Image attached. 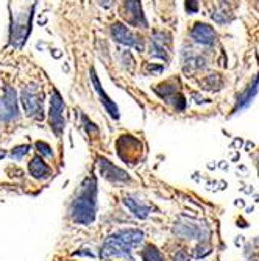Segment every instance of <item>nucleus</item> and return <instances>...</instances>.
<instances>
[{
    "label": "nucleus",
    "mask_w": 259,
    "mask_h": 261,
    "mask_svg": "<svg viewBox=\"0 0 259 261\" xmlns=\"http://www.w3.org/2000/svg\"><path fill=\"white\" fill-rule=\"evenodd\" d=\"M97 211V181L94 177H88L78 188L75 199L70 203L69 215L75 224L91 225L96 219Z\"/></svg>",
    "instance_id": "obj_1"
},
{
    "label": "nucleus",
    "mask_w": 259,
    "mask_h": 261,
    "mask_svg": "<svg viewBox=\"0 0 259 261\" xmlns=\"http://www.w3.org/2000/svg\"><path fill=\"white\" fill-rule=\"evenodd\" d=\"M142 240H144V233L140 230L128 228V230L116 231L105 240L100 250V256L103 259H111V258L131 259L133 249L142 243Z\"/></svg>",
    "instance_id": "obj_2"
},
{
    "label": "nucleus",
    "mask_w": 259,
    "mask_h": 261,
    "mask_svg": "<svg viewBox=\"0 0 259 261\" xmlns=\"http://www.w3.org/2000/svg\"><path fill=\"white\" fill-rule=\"evenodd\" d=\"M20 100H22V105L27 116L35 117V119H39V121L42 119V100H41L39 86L36 83H32L23 88Z\"/></svg>",
    "instance_id": "obj_3"
},
{
    "label": "nucleus",
    "mask_w": 259,
    "mask_h": 261,
    "mask_svg": "<svg viewBox=\"0 0 259 261\" xmlns=\"http://www.w3.org/2000/svg\"><path fill=\"white\" fill-rule=\"evenodd\" d=\"M64 100L58 89H53L50 97V111H49V122L50 128L56 136H61L64 132Z\"/></svg>",
    "instance_id": "obj_4"
},
{
    "label": "nucleus",
    "mask_w": 259,
    "mask_h": 261,
    "mask_svg": "<svg viewBox=\"0 0 259 261\" xmlns=\"http://www.w3.org/2000/svg\"><path fill=\"white\" fill-rule=\"evenodd\" d=\"M153 91L158 94V96L166 100L167 103H170L175 110L183 111L186 108V99L183 94L177 89L175 80H169V82H164L158 86L153 88Z\"/></svg>",
    "instance_id": "obj_5"
},
{
    "label": "nucleus",
    "mask_w": 259,
    "mask_h": 261,
    "mask_svg": "<svg viewBox=\"0 0 259 261\" xmlns=\"http://www.w3.org/2000/svg\"><path fill=\"white\" fill-rule=\"evenodd\" d=\"M17 116H19V107H17L16 89L5 86L4 96L0 99V121L10 122L13 119H17Z\"/></svg>",
    "instance_id": "obj_6"
},
{
    "label": "nucleus",
    "mask_w": 259,
    "mask_h": 261,
    "mask_svg": "<svg viewBox=\"0 0 259 261\" xmlns=\"http://www.w3.org/2000/svg\"><path fill=\"white\" fill-rule=\"evenodd\" d=\"M99 163V171H100V175L103 178H106L108 181L114 183V185H119V183H130L131 181V177L122 171L121 168H117V166H114L109 160H106L105 156H100L97 160Z\"/></svg>",
    "instance_id": "obj_7"
},
{
    "label": "nucleus",
    "mask_w": 259,
    "mask_h": 261,
    "mask_svg": "<svg viewBox=\"0 0 259 261\" xmlns=\"http://www.w3.org/2000/svg\"><path fill=\"white\" fill-rule=\"evenodd\" d=\"M122 16L130 23V25L142 27V29L147 27V19H146V16L142 13V8H140L139 0H124Z\"/></svg>",
    "instance_id": "obj_8"
},
{
    "label": "nucleus",
    "mask_w": 259,
    "mask_h": 261,
    "mask_svg": "<svg viewBox=\"0 0 259 261\" xmlns=\"http://www.w3.org/2000/svg\"><path fill=\"white\" fill-rule=\"evenodd\" d=\"M111 35L114 38L116 42H119L122 45H127V47H137L139 52H142L144 50V42L142 39H139L137 36H134L124 23L121 22H116L112 23V27H111Z\"/></svg>",
    "instance_id": "obj_9"
},
{
    "label": "nucleus",
    "mask_w": 259,
    "mask_h": 261,
    "mask_svg": "<svg viewBox=\"0 0 259 261\" xmlns=\"http://www.w3.org/2000/svg\"><path fill=\"white\" fill-rule=\"evenodd\" d=\"M30 23H32V11L28 14H23L16 19L11 25V45L22 47L30 33Z\"/></svg>",
    "instance_id": "obj_10"
},
{
    "label": "nucleus",
    "mask_w": 259,
    "mask_h": 261,
    "mask_svg": "<svg viewBox=\"0 0 259 261\" xmlns=\"http://www.w3.org/2000/svg\"><path fill=\"white\" fill-rule=\"evenodd\" d=\"M91 82H92L94 89H96L97 94H99L100 102L103 103V107H105L106 111L109 113V116L114 117V119H119V108H117V105L111 100V97L105 92V89H103L102 83L99 82V77H97V74H96V70H94V67H91Z\"/></svg>",
    "instance_id": "obj_11"
},
{
    "label": "nucleus",
    "mask_w": 259,
    "mask_h": 261,
    "mask_svg": "<svg viewBox=\"0 0 259 261\" xmlns=\"http://www.w3.org/2000/svg\"><path fill=\"white\" fill-rule=\"evenodd\" d=\"M191 36L198 44L211 45V44H214V41L217 38V33H216V30L213 27L208 25V23L197 22L195 25L192 27V30H191Z\"/></svg>",
    "instance_id": "obj_12"
},
{
    "label": "nucleus",
    "mask_w": 259,
    "mask_h": 261,
    "mask_svg": "<svg viewBox=\"0 0 259 261\" xmlns=\"http://www.w3.org/2000/svg\"><path fill=\"white\" fill-rule=\"evenodd\" d=\"M169 44H170V38H167L162 32L153 33V38H152V50H150L152 57L161 58L164 61H169V55H167Z\"/></svg>",
    "instance_id": "obj_13"
},
{
    "label": "nucleus",
    "mask_w": 259,
    "mask_h": 261,
    "mask_svg": "<svg viewBox=\"0 0 259 261\" xmlns=\"http://www.w3.org/2000/svg\"><path fill=\"white\" fill-rule=\"evenodd\" d=\"M257 89H259V75H256V79L253 80V83H251V85L241 94V96H239L238 103H236V108H234V113L242 111V110H245L247 107H250L251 102H253V99L256 97Z\"/></svg>",
    "instance_id": "obj_14"
},
{
    "label": "nucleus",
    "mask_w": 259,
    "mask_h": 261,
    "mask_svg": "<svg viewBox=\"0 0 259 261\" xmlns=\"http://www.w3.org/2000/svg\"><path fill=\"white\" fill-rule=\"evenodd\" d=\"M28 172H30L32 177H35L38 180H47L52 175L50 168L47 166V163H44V160L39 155L32 158V161L28 164Z\"/></svg>",
    "instance_id": "obj_15"
},
{
    "label": "nucleus",
    "mask_w": 259,
    "mask_h": 261,
    "mask_svg": "<svg viewBox=\"0 0 259 261\" xmlns=\"http://www.w3.org/2000/svg\"><path fill=\"white\" fill-rule=\"evenodd\" d=\"M124 203L125 206L133 213V215L139 219H146L149 215H150V208L147 205H144L142 202H140L139 199L133 197V196H127L124 199Z\"/></svg>",
    "instance_id": "obj_16"
},
{
    "label": "nucleus",
    "mask_w": 259,
    "mask_h": 261,
    "mask_svg": "<svg viewBox=\"0 0 259 261\" xmlns=\"http://www.w3.org/2000/svg\"><path fill=\"white\" fill-rule=\"evenodd\" d=\"M174 231L184 240H191V238H197L198 233H200V228H197L191 224H180L175 227Z\"/></svg>",
    "instance_id": "obj_17"
},
{
    "label": "nucleus",
    "mask_w": 259,
    "mask_h": 261,
    "mask_svg": "<svg viewBox=\"0 0 259 261\" xmlns=\"http://www.w3.org/2000/svg\"><path fill=\"white\" fill-rule=\"evenodd\" d=\"M140 256H142L144 261H166L162 256V253L152 244L144 247V250L140 252Z\"/></svg>",
    "instance_id": "obj_18"
},
{
    "label": "nucleus",
    "mask_w": 259,
    "mask_h": 261,
    "mask_svg": "<svg viewBox=\"0 0 259 261\" xmlns=\"http://www.w3.org/2000/svg\"><path fill=\"white\" fill-rule=\"evenodd\" d=\"M36 149H38V152H39V155L41 156H53V150H52V147L47 144V142H44V141H38L36 142Z\"/></svg>",
    "instance_id": "obj_19"
},
{
    "label": "nucleus",
    "mask_w": 259,
    "mask_h": 261,
    "mask_svg": "<svg viewBox=\"0 0 259 261\" xmlns=\"http://www.w3.org/2000/svg\"><path fill=\"white\" fill-rule=\"evenodd\" d=\"M28 152H30V146H28V144L17 146V147H14V149L11 150V156H13L14 160H22Z\"/></svg>",
    "instance_id": "obj_20"
},
{
    "label": "nucleus",
    "mask_w": 259,
    "mask_h": 261,
    "mask_svg": "<svg viewBox=\"0 0 259 261\" xmlns=\"http://www.w3.org/2000/svg\"><path fill=\"white\" fill-rule=\"evenodd\" d=\"M186 11L191 13V14H195L198 11V2H197V0H186Z\"/></svg>",
    "instance_id": "obj_21"
},
{
    "label": "nucleus",
    "mask_w": 259,
    "mask_h": 261,
    "mask_svg": "<svg viewBox=\"0 0 259 261\" xmlns=\"http://www.w3.org/2000/svg\"><path fill=\"white\" fill-rule=\"evenodd\" d=\"M146 70L147 72H152V74H161L164 70V66H156V64H147L146 66Z\"/></svg>",
    "instance_id": "obj_22"
},
{
    "label": "nucleus",
    "mask_w": 259,
    "mask_h": 261,
    "mask_svg": "<svg viewBox=\"0 0 259 261\" xmlns=\"http://www.w3.org/2000/svg\"><path fill=\"white\" fill-rule=\"evenodd\" d=\"M83 122H84V127H86V130H88V133H91V132H94V133H97L99 132V128L94 125L91 121H88V117L83 114Z\"/></svg>",
    "instance_id": "obj_23"
},
{
    "label": "nucleus",
    "mask_w": 259,
    "mask_h": 261,
    "mask_svg": "<svg viewBox=\"0 0 259 261\" xmlns=\"http://www.w3.org/2000/svg\"><path fill=\"white\" fill-rule=\"evenodd\" d=\"M174 261H189V256H187V253L184 250H180V252L175 253Z\"/></svg>",
    "instance_id": "obj_24"
},
{
    "label": "nucleus",
    "mask_w": 259,
    "mask_h": 261,
    "mask_svg": "<svg viewBox=\"0 0 259 261\" xmlns=\"http://www.w3.org/2000/svg\"><path fill=\"white\" fill-rule=\"evenodd\" d=\"M99 2L103 8H109L112 5V0H99Z\"/></svg>",
    "instance_id": "obj_25"
},
{
    "label": "nucleus",
    "mask_w": 259,
    "mask_h": 261,
    "mask_svg": "<svg viewBox=\"0 0 259 261\" xmlns=\"http://www.w3.org/2000/svg\"><path fill=\"white\" fill-rule=\"evenodd\" d=\"M5 155H7V153H5L4 150H0V158H5Z\"/></svg>",
    "instance_id": "obj_26"
}]
</instances>
